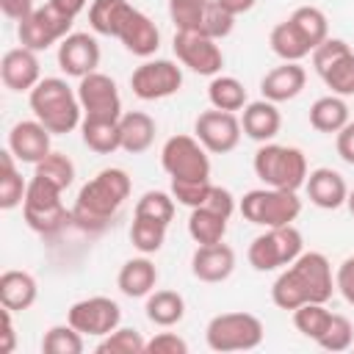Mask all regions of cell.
Instances as JSON below:
<instances>
[{
    "instance_id": "52a82bcc",
    "label": "cell",
    "mask_w": 354,
    "mask_h": 354,
    "mask_svg": "<svg viewBox=\"0 0 354 354\" xmlns=\"http://www.w3.org/2000/svg\"><path fill=\"white\" fill-rule=\"evenodd\" d=\"M241 213L246 221L257 224V227H285L293 224L301 213V199L296 191H285V188H254L246 191L241 199Z\"/></svg>"
},
{
    "instance_id": "9f6ffc18",
    "label": "cell",
    "mask_w": 354,
    "mask_h": 354,
    "mask_svg": "<svg viewBox=\"0 0 354 354\" xmlns=\"http://www.w3.org/2000/svg\"><path fill=\"white\" fill-rule=\"evenodd\" d=\"M55 8H61L64 14H69V17H77L83 8H86V3L88 0H50Z\"/></svg>"
},
{
    "instance_id": "db71d44e",
    "label": "cell",
    "mask_w": 354,
    "mask_h": 354,
    "mask_svg": "<svg viewBox=\"0 0 354 354\" xmlns=\"http://www.w3.org/2000/svg\"><path fill=\"white\" fill-rule=\"evenodd\" d=\"M11 310L3 307L0 318H3V332H0V354H11L17 348V332H14V321H11Z\"/></svg>"
},
{
    "instance_id": "f907efd6",
    "label": "cell",
    "mask_w": 354,
    "mask_h": 354,
    "mask_svg": "<svg viewBox=\"0 0 354 354\" xmlns=\"http://www.w3.org/2000/svg\"><path fill=\"white\" fill-rule=\"evenodd\" d=\"M335 290H340V296L348 304H354V254L346 257L337 266V271H335Z\"/></svg>"
},
{
    "instance_id": "f1b7e54d",
    "label": "cell",
    "mask_w": 354,
    "mask_h": 354,
    "mask_svg": "<svg viewBox=\"0 0 354 354\" xmlns=\"http://www.w3.org/2000/svg\"><path fill=\"white\" fill-rule=\"evenodd\" d=\"M130 11H133V6L127 0H91L88 25H91L94 33L116 39V33H119V28H122V22L127 19Z\"/></svg>"
},
{
    "instance_id": "ffe728a7",
    "label": "cell",
    "mask_w": 354,
    "mask_h": 354,
    "mask_svg": "<svg viewBox=\"0 0 354 354\" xmlns=\"http://www.w3.org/2000/svg\"><path fill=\"white\" fill-rule=\"evenodd\" d=\"M0 77H3L6 88H11V91H30L41 80V69H39L36 53L28 50V47L8 50L3 55V61H0Z\"/></svg>"
},
{
    "instance_id": "8d00e7d4",
    "label": "cell",
    "mask_w": 354,
    "mask_h": 354,
    "mask_svg": "<svg viewBox=\"0 0 354 354\" xmlns=\"http://www.w3.org/2000/svg\"><path fill=\"white\" fill-rule=\"evenodd\" d=\"M321 80L326 83V88H332V94L337 97H351L354 94V50L348 47L340 58H335L324 72Z\"/></svg>"
},
{
    "instance_id": "8fae6325",
    "label": "cell",
    "mask_w": 354,
    "mask_h": 354,
    "mask_svg": "<svg viewBox=\"0 0 354 354\" xmlns=\"http://www.w3.org/2000/svg\"><path fill=\"white\" fill-rule=\"evenodd\" d=\"M183 86V69L169 58H147L130 75V88L138 100H166Z\"/></svg>"
},
{
    "instance_id": "ee69618b",
    "label": "cell",
    "mask_w": 354,
    "mask_h": 354,
    "mask_svg": "<svg viewBox=\"0 0 354 354\" xmlns=\"http://www.w3.org/2000/svg\"><path fill=\"white\" fill-rule=\"evenodd\" d=\"M232 28H235V17H232L227 8H221L216 0H210V3L205 6L202 22H199V33H205V36H210V39L218 41V39L230 36Z\"/></svg>"
},
{
    "instance_id": "7c38bea8",
    "label": "cell",
    "mask_w": 354,
    "mask_h": 354,
    "mask_svg": "<svg viewBox=\"0 0 354 354\" xmlns=\"http://www.w3.org/2000/svg\"><path fill=\"white\" fill-rule=\"evenodd\" d=\"M174 55L183 66H188L191 72L196 75H205V77H216L221 75V66H224V53L221 47L216 44V39L199 33V30H177L174 33Z\"/></svg>"
},
{
    "instance_id": "44dd1931",
    "label": "cell",
    "mask_w": 354,
    "mask_h": 354,
    "mask_svg": "<svg viewBox=\"0 0 354 354\" xmlns=\"http://www.w3.org/2000/svg\"><path fill=\"white\" fill-rule=\"evenodd\" d=\"M304 188H307L310 202L321 210H337L340 205H346V196H348V185H346L343 174L329 169V166L313 169L307 174Z\"/></svg>"
},
{
    "instance_id": "b9f144b4",
    "label": "cell",
    "mask_w": 354,
    "mask_h": 354,
    "mask_svg": "<svg viewBox=\"0 0 354 354\" xmlns=\"http://www.w3.org/2000/svg\"><path fill=\"white\" fill-rule=\"evenodd\" d=\"M133 216H147V218H155V221L169 224L174 218V196L166 194V191H147L136 202Z\"/></svg>"
},
{
    "instance_id": "1f68e13d",
    "label": "cell",
    "mask_w": 354,
    "mask_h": 354,
    "mask_svg": "<svg viewBox=\"0 0 354 354\" xmlns=\"http://www.w3.org/2000/svg\"><path fill=\"white\" fill-rule=\"evenodd\" d=\"M207 100H210L213 108L230 111V113L243 111L246 102H249L243 83L238 77H232V75H216V77H210V83H207Z\"/></svg>"
},
{
    "instance_id": "d590c367",
    "label": "cell",
    "mask_w": 354,
    "mask_h": 354,
    "mask_svg": "<svg viewBox=\"0 0 354 354\" xmlns=\"http://www.w3.org/2000/svg\"><path fill=\"white\" fill-rule=\"evenodd\" d=\"M166 227L169 224H163V221H155L147 216H133L130 241L141 254H155V252H160V246L166 241Z\"/></svg>"
},
{
    "instance_id": "816d5d0a",
    "label": "cell",
    "mask_w": 354,
    "mask_h": 354,
    "mask_svg": "<svg viewBox=\"0 0 354 354\" xmlns=\"http://www.w3.org/2000/svg\"><path fill=\"white\" fill-rule=\"evenodd\" d=\"M0 11H3V17L14 19L19 25L36 11V3L33 0H0Z\"/></svg>"
},
{
    "instance_id": "60d3db41",
    "label": "cell",
    "mask_w": 354,
    "mask_h": 354,
    "mask_svg": "<svg viewBox=\"0 0 354 354\" xmlns=\"http://www.w3.org/2000/svg\"><path fill=\"white\" fill-rule=\"evenodd\" d=\"M33 174H36V177H44V180L55 183L61 191H66V188L75 183V163H72L64 152H50L47 158H41V160L33 166Z\"/></svg>"
},
{
    "instance_id": "9c48e42d",
    "label": "cell",
    "mask_w": 354,
    "mask_h": 354,
    "mask_svg": "<svg viewBox=\"0 0 354 354\" xmlns=\"http://www.w3.org/2000/svg\"><path fill=\"white\" fill-rule=\"evenodd\" d=\"M72 22L75 17L64 14L61 8H55L50 0L44 6H36V11L17 25V36H19V44L33 50V53H41L53 44H61L69 33H72Z\"/></svg>"
},
{
    "instance_id": "83f0119b",
    "label": "cell",
    "mask_w": 354,
    "mask_h": 354,
    "mask_svg": "<svg viewBox=\"0 0 354 354\" xmlns=\"http://www.w3.org/2000/svg\"><path fill=\"white\" fill-rule=\"evenodd\" d=\"M80 136H83V144L97 155H111V152L122 149L119 122H113V119H88V116H83Z\"/></svg>"
},
{
    "instance_id": "5bb4252c",
    "label": "cell",
    "mask_w": 354,
    "mask_h": 354,
    "mask_svg": "<svg viewBox=\"0 0 354 354\" xmlns=\"http://www.w3.org/2000/svg\"><path fill=\"white\" fill-rule=\"evenodd\" d=\"M194 136L199 138V144L213 152V155H224V152H232L243 136V127H241V119L230 111H218V108H210V111H202L194 122Z\"/></svg>"
},
{
    "instance_id": "d4e9b609",
    "label": "cell",
    "mask_w": 354,
    "mask_h": 354,
    "mask_svg": "<svg viewBox=\"0 0 354 354\" xmlns=\"http://www.w3.org/2000/svg\"><path fill=\"white\" fill-rule=\"evenodd\" d=\"M36 296H39V285L33 274L17 268L0 274V304L8 307L11 313H25L28 307H33Z\"/></svg>"
},
{
    "instance_id": "f5cc1de1",
    "label": "cell",
    "mask_w": 354,
    "mask_h": 354,
    "mask_svg": "<svg viewBox=\"0 0 354 354\" xmlns=\"http://www.w3.org/2000/svg\"><path fill=\"white\" fill-rule=\"evenodd\" d=\"M335 147H337V155L348 166H354V122H348L343 130L335 133Z\"/></svg>"
},
{
    "instance_id": "7bdbcfd3",
    "label": "cell",
    "mask_w": 354,
    "mask_h": 354,
    "mask_svg": "<svg viewBox=\"0 0 354 354\" xmlns=\"http://www.w3.org/2000/svg\"><path fill=\"white\" fill-rule=\"evenodd\" d=\"M351 340H354V326L346 315L340 313H332L329 318V326L324 329V335L318 337V346L326 348V351H346L351 348Z\"/></svg>"
},
{
    "instance_id": "8992f818",
    "label": "cell",
    "mask_w": 354,
    "mask_h": 354,
    "mask_svg": "<svg viewBox=\"0 0 354 354\" xmlns=\"http://www.w3.org/2000/svg\"><path fill=\"white\" fill-rule=\"evenodd\" d=\"M263 337L266 326L252 313H218L205 326V340L213 351H252Z\"/></svg>"
},
{
    "instance_id": "7402d4cb",
    "label": "cell",
    "mask_w": 354,
    "mask_h": 354,
    "mask_svg": "<svg viewBox=\"0 0 354 354\" xmlns=\"http://www.w3.org/2000/svg\"><path fill=\"white\" fill-rule=\"evenodd\" d=\"M307 83V72L301 64L296 61H282V66H274L271 72L263 75L260 80V91H263V100H271V102H288L293 97L301 94Z\"/></svg>"
},
{
    "instance_id": "836d02e7",
    "label": "cell",
    "mask_w": 354,
    "mask_h": 354,
    "mask_svg": "<svg viewBox=\"0 0 354 354\" xmlns=\"http://www.w3.org/2000/svg\"><path fill=\"white\" fill-rule=\"evenodd\" d=\"M227 221L224 216L207 210V207H191L188 216V235L194 238L196 246H207V243H221L227 235Z\"/></svg>"
},
{
    "instance_id": "e0dca14e",
    "label": "cell",
    "mask_w": 354,
    "mask_h": 354,
    "mask_svg": "<svg viewBox=\"0 0 354 354\" xmlns=\"http://www.w3.org/2000/svg\"><path fill=\"white\" fill-rule=\"evenodd\" d=\"M50 138H53V133L39 119H22L8 130V149L14 152V158L19 163L36 166L41 158H47L53 152Z\"/></svg>"
},
{
    "instance_id": "d6a6232c",
    "label": "cell",
    "mask_w": 354,
    "mask_h": 354,
    "mask_svg": "<svg viewBox=\"0 0 354 354\" xmlns=\"http://www.w3.org/2000/svg\"><path fill=\"white\" fill-rule=\"evenodd\" d=\"M268 44H271V50H274L277 58H282V61H296V64L313 53L310 44L301 39V33L296 30V25H293L290 19L277 22V25L271 28Z\"/></svg>"
},
{
    "instance_id": "11a10c76",
    "label": "cell",
    "mask_w": 354,
    "mask_h": 354,
    "mask_svg": "<svg viewBox=\"0 0 354 354\" xmlns=\"http://www.w3.org/2000/svg\"><path fill=\"white\" fill-rule=\"evenodd\" d=\"M221 8H227L232 17H241V14H246V11H252L254 8V3L257 0H216Z\"/></svg>"
},
{
    "instance_id": "6da1fadb",
    "label": "cell",
    "mask_w": 354,
    "mask_h": 354,
    "mask_svg": "<svg viewBox=\"0 0 354 354\" xmlns=\"http://www.w3.org/2000/svg\"><path fill=\"white\" fill-rule=\"evenodd\" d=\"M335 290V277L326 254L321 252H301L290 266L271 285V301L279 310H296L307 301H329Z\"/></svg>"
},
{
    "instance_id": "ac0fdd59",
    "label": "cell",
    "mask_w": 354,
    "mask_h": 354,
    "mask_svg": "<svg viewBox=\"0 0 354 354\" xmlns=\"http://www.w3.org/2000/svg\"><path fill=\"white\" fill-rule=\"evenodd\" d=\"M235 271V252L221 241V243H207L196 246L191 254V274L199 282H224Z\"/></svg>"
},
{
    "instance_id": "6f0895ef",
    "label": "cell",
    "mask_w": 354,
    "mask_h": 354,
    "mask_svg": "<svg viewBox=\"0 0 354 354\" xmlns=\"http://www.w3.org/2000/svg\"><path fill=\"white\" fill-rule=\"evenodd\" d=\"M346 207H348V213L354 216V191H348V196H346Z\"/></svg>"
},
{
    "instance_id": "c3c4849f",
    "label": "cell",
    "mask_w": 354,
    "mask_h": 354,
    "mask_svg": "<svg viewBox=\"0 0 354 354\" xmlns=\"http://www.w3.org/2000/svg\"><path fill=\"white\" fill-rule=\"evenodd\" d=\"M346 50H348V44H346L343 39H332V36H329L326 41H321V44L313 50V66H315V72L321 75V72H324L335 58H340Z\"/></svg>"
},
{
    "instance_id": "4fadbf2b",
    "label": "cell",
    "mask_w": 354,
    "mask_h": 354,
    "mask_svg": "<svg viewBox=\"0 0 354 354\" xmlns=\"http://www.w3.org/2000/svg\"><path fill=\"white\" fill-rule=\"evenodd\" d=\"M66 321H69L83 337H86V335H91V337H105V335H111V332L119 326L122 310H119V304H116L113 299H108V296H88V299H80V301H75V304L69 307Z\"/></svg>"
},
{
    "instance_id": "4316f807",
    "label": "cell",
    "mask_w": 354,
    "mask_h": 354,
    "mask_svg": "<svg viewBox=\"0 0 354 354\" xmlns=\"http://www.w3.org/2000/svg\"><path fill=\"white\" fill-rule=\"evenodd\" d=\"M348 105L343 97L337 94H326V97H318L313 105H310V127L318 130V133H337L348 124Z\"/></svg>"
},
{
    "instance_id": "d6986e66",
    "label": "cell",
    "mask_w": 354,
    "mask_h": 354,
    "mask_svg": "<svg viewBox=\"0 0 354 354\" xmlns=\"http://www.w3.org/2000/svg\"><path fill=\"white\" fill-rule=\"evenodd\" d=\"M116 39L124 44L127 53H133L138 58H149L160 47V30H158V25L144 11H138V8H133L127 14V19L122 22Z\"/></svg>"
},
{
    "instance_id": "3957f363",
    "label": "cell",
    "mask_w": 354,
    "mask_h": 354,
    "mask_svg": "<svg viewBox=\"0 0 354 354\" xmlns=\"http://www.w3.org/2000/svg\"><path fill=\"white\" fill-rule=\"evenodd\" d=\"M28 102H30L33 119H39L53 136L72 133L83 122L77 88H72L64 77H41L28 91Z\"/></svg>"
},
{
    "instance_id": "f546056e",
    "label": "cell",
    "mask_w": 354,
    "mask_h": 354,
    "mask_svg": "<svg viewBox=\"0 0 354 354\" xmlns=\"http://www.w3.org/2000/svg\"><path fill=\"white\" fill-rule=\"evenodd\" d=\"M144 310H147V318L155 326L169 329V326H174V324L183 321V315H185V299L177 290H152L147 296Z\"/></svg>"
},
{
    "instance_id": "74e56055",
    "label": "cell",
    "mask_w": 354,
    "mask_h": 354,
    "mask_svg": "<svg viewBox=\"0 0 354 354\" xmlns=\"http://www.w3.org/2000/svg\"><path fill=\"white\" fill-rule=\"evenodd\" d=\"M329 318H332V313L324 307V301H307V304H301V307L293 310V326L304 337H310L315 343L324 335V329L329 326Z\"/></svg>"
},
{
    "instance_id": "f6af8a7d",
    "label": "cell",
    "mask_w": 354,
    "mask_h": 354,
    "mask_svg": "<svg viewBox=\"0 0 354 354\" xmlns=\"http://www.w3.org/2000/svg\"><path fill=\"white\" fill-rule=\"evenodd\" d=\"M210 0H169V17L177 30H199L205 6Z\"/></svg>"
},
{
    "instance_id": "277c9868",
    "label": "cell",
    "mask_w": 354,
    "mask_h": 354,
    "mask_svg": "<svg viewBox=\"0 0 354 354\" xmlns=\"http://www.w3.org/2000/svg\"><path fill=\"white\" fill-rule=\"evenodd\" d=\"M252 169L263 180V185L285 188V191H299L307 183V174H310L307 171V158L299 147L274 144V141L260 144V149L254 152Z\"/></svg>"
},
{
    "instance_id": "f35d334b",
    "label": "cell",
    "mask_w": 354,
    "mask_h": 354,
    "mask_svg": "<svg viewBox=\"0 0 354 354\" xmlns=\"http://www.w3.org/2000/svg\"><path fill=\"white\" fill-rule=\"evenodd\" d=\"M41 351L44 354H80L83 351V335L66 321L55 324L44 332L41 337Z\"/></svg>"
},
{
    "instance_id": "2e32d148",
    "label": "cell",
    "mask_w": 354,
    "mask_h": 354,
    "mask_svg": "<svg viewBox=\"0 0 354 354\" xmlns=\"http://www.w3.org/2000/svg\"><path fill=\"white\" fill-rule=\"evenodd\" d=\"M58 66L66 77H86L100 66V44L91 33H69L58 44Z\"/></svg>"
},
{
    "instance_id": "681fc988",
    "label": "cell",
    "mask_w": 354,
    "mask_h": 354,
    "mask_svg": "<svg viewBox=\"0 0 354 354\" xmlns=\"http://www.w3.org/2000/svg\"><path fill=\"white\" fill-rule=\"evenodd\" d=\"M202 207H207V210H213V213L230 218L232 210H235V196H232L227 188H221V185H210V194H207V199H205Z\"/></svg>"
},
{
    "instance_id": "30bf717a",
    "label": "cell",
    "mask_w": 354,
    "mask_h": 354,
    "mask_svg": "<svg viewBox=\"0 0 354 354\" xmlns=\"http://www.w3.org/2000/svg\"><path fill=\"white\" fill-rule=\"evenodd\" d=\"M160 166L171 180H210V158L196 136H171L160 149Z\"/></svg>"
},
{
    "instance_id": "e575fe53",
    "label": "cell",
    "mask_w": 354,
    "mask_h": 354,
    "mask_svg": "<svg viewBox=\"0 0 354 354\" xmlns=\"http://www.w3.org/2000/svg\"><path fill=\"white\" fill-rule=\"evenodd\" d=\"M296 30L301 33V39L310 44V50H315L321 41L329 39V22H326V14L315 6H299L290 17H288Z\"/></svg>"
},
{
    "instance_id": "ba28073f",
    "label": "cell",
    "mask_w": 354,
    "mask_h": 354,
    "mask_svg": "<svg viewBox=\"0 0 354 354\" xmlns=\"http://www.w3.org/2000/svg\"><path fill=\"white\" fill-rule=\"evenodd\" d=\"M301 252H304L301 232L293 224H285V227H268L266 232H260L249 243L246 257L254 271H277L290 266Z\"/></svg>"
},
{
    "instance_id": "7dc6e473",
    "label": "cell",
    "mask_w": 354,
    "mask_h": 354,
    "mask_svg": "<svg viewBox=\"0 0 354 354\" xmlns=\"http://www.w3.org/2000/svg\"><path fill=\"white\" fill-rule=\"evenodd\" d=\"M147 354H188V343L174 332H158L147 340Z\"/></svg>"
},
{
    "instance_id": "9a60e30c",
    "label": "cell",
    "mask_w": 354,
    "mask_h": 354,
    "mask_svg": "<svg viewBox=\"0 0 354 354\" xmlns=\"http://www.w3.org/2000/svg\"><path fill=\"white\" fill-rule=\"evenodd\" d=\"M77 100H80L83 116H88V119H113V122L122 119L119 88H116L113 77H108L102 72H91V75L80 77Z\"/></svg>"
},
{
    "instance_id": "4dcf8cb0",
    "label": "cell",
    "mask_w": 354,
    "mask_h": 354,
    "mask_svg": "<svg viewBox=\"0 0 354 354\" xmlns=\"http://www.w3.org/2000/svg\"><path fill=\"white\" fill-rule=\"evenodd\" d=\"M25 191H28V183L22 180V174L17 169L14 152L6 147L0 152V207L3 210L19 207L25 202Z\"/></svg>"
},
{
    "instance_id": "bcb514c9",
    "label": "cell",
    "mask_w": 354,
    "mask_h": 354,
    "mask_svg": "<svg viewBox=\"0 0 354 354\" xmlns=\"http://www.w3.org/2000/svg\"><path fill=\"white\" fill-rule=\"evenodd\" d=\"M210 180H171V196L174 202L185 205V207H202L207 194H210Z\"/></svg>"
},
{
    "instance_id": "484cf974",
    "label": "cell",
    "mask_w": 354,
    "mask_h": 354,
    "mask_svg": "<svg viewBox=\"0 0 354 354\" xmlns=\"http://www.w3.org/2000/svg\"><path fill=\"white\" fill-rule=\"evenodd\" d=\"M155 119L144 111H127L119 119V136H122V149L130 155H141L152 147L155 141Z\"/></svg>"
},
{
    "instance_id": "603a6c76",
    "label": "cell",
    "mask_w": 354,
    "mask_h": 354,
    "mask_svg": "<svg viewBox=\"0 0 354 354\" xmlns=\"http://www.w3.org/2000/svg\"><path fill=\"white\" fill-rule=\"evenodd\" d=\"M241 127L243 133L252 138V141H271L279 127H282V113L277 111V102L271 100H254V102H246L243 113H241Z\"/></svg>"
},
{
    "instance_id": "5b68a950",
    "label": "cell",
    "mask_w": 354,
    "mask_h": 354,
    "mask_svg": "<svg viewBox=\"0 0 354 354\" xmlns=\"http://www.w3.org/2000/svg\"><path fill=\"white\" fill-rule=\"evenodd\" d=\"M61 188L44 177H30L28 180V191H25V202H22V216L25 224L39 232V235H55L58 230H64L66 221H72V210L64 207L61 202Z\"/></svg>"
},
{
    "instance_id": "cb8c5ba5",
    "label": "cell",
    "mask_w": 354,
    "mask_h": 354,
    "mask_svg": "<svg viewBox=\"0 0 354 354\" xmlns=\"http://www.w3.org/2000/svg\"><path fill=\"white\" fill-rule=\"evenodd\" d=\"M155 285H158V268L147 254L144 257H133L119 268L116 288L127 299H144V296H149L155 290Z\"/></svg>"
},
{
    "instance_id": "ab89813d",
    "label": "cell",
    "mask_w": 354,
    "mask_h": 354,
    "mask_svg": "<svg viewBox=\"0 0 354 354\" xmlns=\"http://www.w3.org/2000/svg\"><path fill=\"white\" fill-rule=\"evenodd\" d=\"M147 348V340L141 337L138 329H130V326H116L111 335H105L100 343H97V354H144Z\"/></svg>"
},
{
    "instance_id": "7a4b0ae2",
    "label": "cell",
    "mask_w": 354,
    "mask_h": 354,
    "mask_svg": "<svg viewBox=\"0 0 354 354\" xmlns=\"http://www.w3.org/2000/svg\"><path fill=\"white\" fill-rule=\"evenodd\" d=\"M130 196V177L119 166H108L97 171L80 191L72 205V221L83 232H102L111 218L119 213L124 199Z\"/></svg>"
}]
</instances>
